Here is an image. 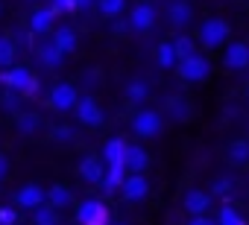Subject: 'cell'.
I'll list each match as a JSON object with an SVG mask.
<instances>
[{
    "label": "cell",
    "mask_w": 249,
    "mask_h": 225,
    "mask_svg": "<svg viewBox=\"0 0 249 225\" xmlns=\"http://www.w3.org/2000/svg\"><path fill=\"white\" fill-rule=\"evenodd\" d=\"M0 82H3V88L21 91V94H27V96H33V94L38 91V79H36L27 67H18V64L0 70Z\"/></svg>",
    "instance_id": "6da1fadb"
},
{
    "label": "cell",
    "mask_w": 249,
    "mask_h": 225,
    "mask_svg": "<svg viewBox=\"0 0 249 225\" xmlns=\"http://www.w3.org/2000/svg\"><path fill=\"white\" fill-rule=\"evenodd\" d=\"M229 35H231V27H229V21H223V18H208V21H202V27H199V44H202L205 50L223 47V44L229 41Z\"/></svg>",
    "instance_id": "7a4b0ae2"
},
{
    "label": "cell",
    "mask_w": 249,
    "mask_h": 225,
    "mask_svg": "<svg viewBox=\"0 0 249 225\" xmlns=\"http://www.w3.org/2000/svg\"><path fill=\"white\" fill-rule=\"evenodd\" d=\"M161 129H164V117L159 114L156 108H141L138 114L132 117V132H135L138 138H144V141L159 138Z\"/></svg>",
    "instance_id": "3957f363"
},
{
    "label": "cell",
    "mask_w": 249,
    "mask_h": 225,
    "mask_svg": "<svg viewBox=\"0 0 249 225\" xmlns=\"http://www.w3.org/2000/svg\"><path fill=\"white\" fill-rule=\"evenodd\" d=\"M176 70H179V76H182L185 82H202V79H208V73H211V62H208L202 53H194V56H188V59H179Z\"/></svg>",
    "instance_id": "277c9868"
},
{
    "label": "cell",
    "mask_w": 249,
    "mask_h": 225,
    "mask_svg": "<svg viewBox=\"0 0 249 225\" xmlns=\"http://www.w3.org/2000/svg\"><path fill=\"white\" fill-rule=\"evenodd\" d=\"M76 222L79 225H106L108 222V210L100 199H85L76 205Z\"/></svg>",
    "instance_id": "5b68a950"
},
{
    "label": "cell",
    "mask_w": 249,
    "mask_h": 225,
    "mask_svg": "<svg viewBox=\"0 0 249 225\" xmlns=\"http://www.w3.org/2000/svg\"><path fill=\"white\" fill-rule=\"evenodd\" d=\"M73 111H76V120L82 123V126H100L103 123V108H100V102L94 99V96H79L76 99V105H73Z\"/></svg>",
    "instance_id": "8992f818"
},
{
    "label": "cell",
    "mask_w": 249,
    "mask_h": 225,
    "mask_svg": "<svg viewBox=\"0 0 249 225\" xmlns=\"http://www.w3.org/2000/svg\"><path fill=\"white\" fill-rule=\"evenodd\" d=\"M120 193H123V199H126V202H141V199H147V193H150L147 176H144V173H129L126 178H123V184H120Z\"/></svg>",
    "instance_id": "52a82bcc"
},
{
    "label": "cell",
    "mask_w": 249,
    "mask_h": 225,
    "mask_svg": "<svg viewBox=\"0 0 249 225\" xmlns=\"http://www.w3.org/2000/svg\"><path fill=\"white\" fill-rule=\"evenodd\" d=\"M76 99H79V94H76V88H73L71 82H59V85H53V91H50V105H53L56 111H73Z\"/></svg>",
    "instance_id": "ba28073f"
},
{
    "label": "cell",
    "mask_w": 249,
    "mask_h": 225,
    "mask_svg": "<svg viewBox=\"0 0 249 225\" xmlns=\"http://www.w3.org/2000/svg\"><path fill=\"white\" fill-rule=\"evenodd\" d=\"M223 64H226L229 70H246V67H249V44H243V41L226 44Z\"/></svg>",
    "instance_id": "9c48e42d"
},
{
    "label": "cell",
    "mask_w": 249,
    "mask_h": 225,
    "mask_svg": "<svg viewBox=\"0 0 249 225\" xmlns=\"http://www.w3.org/2000/svg\"><path fill=\"white\" fill-rule=\"evenodd\" d=\"M126 149H129V144L123 138H111V141H106L100 158H103L106 167H123V161H126ZM123 170H126V167H123Z\"/></svg>",
    "instance_id": "30bf717a"
},
{
    "label": "cell",
    "mask_w": 249,
    "mask_h": 225,
    "mask_svg": "<svg viewBox=\"0 0 249 225\" xmlns=\"http://www.w3.org/2000/svg\"><path fill=\"white\" fill-rule=\"evenodd\" d=\"M15 202H18L21 208H27V210H36V208H41V205L47 202V190H44L41 184H24V187L15 193Z\"/></svg>",
    "instance_id": "8fae6325"
},
{
    "label": "cell",
    "mask_w": 249,
    "mask_h": 225,
    "mask_svg": "<svg viewBox=\"0 0 249 225\" xmlns=\"http://www.w3.org/2000/svg\"><path fill=\"white\" fill-rule=\"evenodd\" d=\"M156 24V9L150 6V3H138L132 12H129V27L135 30V32H144V30H150Z\"/></svg>",
    "instance_id": "7c38bea8"
},
{
    "label": "cell",
    "mask_w": 249,
    "mask_h": 225,
    "mask_svg": "<svg viewBox=\"0 0 249 225\" xmlns=\"http://www.w3.org/2000/svg\"><path fill=\"white\" fill-rule=\"evenodd\" d=\"M56 18H59V12H56L53 6H41V9H36V12H33V18H30V30H33V32H38V35H44V32H50V30H53Z\"/></svg>",
    "instance_id": "4fadbf2b"
},
{
    "label": "cell",
    "mask_w": 249,
    "mask_h": 225,
    "mask_svg": "<svg viewBox=\"0 0 249 225\" xmlns=\"http://www.w3.org/2000/svg\"><path fill=\"white\" fill-rule=\"evenodd\" d=\"M50 41H53V47H56L62 56H68V53H73V50L79 47V35H76L73 27H59Z\"/></svg>",
    "instance_id": "5bb4252c"
},
{
    "label": "cell",
    "mask_w": 249,
    "mask_h": 225,
    "mask_svg": "<svg viewBox=\"0 0 249 225\" xmlns=\"http://www.w3.org/2000/svg\"><path fill=\"white\" fill-rule=\"evenodd\" d=\"M79 176H82L85 181H91V184H100L103 176H106V164H103V158H97V155H85V158L79 161Z\"/></svg>",
    "instance_id": "9a60e30c"
},
{
    "label": "cell",
    "mask_w": 249,
    "mask_h": 225,
    "mask_svg": "<svg viewBox=\"0 0 249 225\" xmlns=\"http://www.w3.org/2000/svg\"><path fill=\"white\" fill-rule=\"evenodd\" d=\"M191 18H194V9H191L188 0H173V3L167 6V21H170L176 30L188 27V24H191Z\"/></svg>",
    "instance_id": "2e32d148"
},
{
    "label": "cell",
    "mask_w": 249,
    "mask_h": 225,
    "mask_svg": "<svg viewBox=\"0 0 249 225\" xmlns=\"http://www.w3.org/2000/svg\"><path fill=\"white\" fill-rule=\"evenodd\" d=\"M208 208H211V196L205 190H188L185 193V210L191 216H205Z\"/></svg>",
    "instance_id": "e0dca14e"
},
{
    "label": "cell",
    "mask_w": 249,
    "mask_h": 225,
    "mask_svg": "<svg viewBox=\"0 0 249 225\" xmlns=\"http://www.w3.org/2000/svg\"><path fill=\"white\" fill-rule=\"evenodd\" d=\"M123 167H126V173H144V170L150 167V155L144 152V146H129Z\"/></svg>",
    "instance_id": "ac0fdd59"
},
{
    "label": "cell",
    "mask_w": 249,
    "mask_h": 225,
    "mask_svg": "<svg viewBox=\"0 0 249 225\" xmlns=\"http://www.w3.org/2000/svg\"><path fill=\"white\" fill-rule=\"evenodd\" d=\"M47 205H50L53 210L71 208V205H73V193H71V187H65V184H53V187L47 190Z\"/></svg>",
    "instance_id": "d6986e66"
},
{
    "label": "cell",
    "mask_w": 249,
    "mask_h": 225,
    "mask_svg": "<svg viewBox=\"0 0 249 225\" xmlns=\"http://www.w3.org/2000/svg\"><path fill=\"white\" fill-rule=\"evenodd\" d=\"M164 105H167V114H170L173 120H179V123L191 117V105H188L182 96H167V99H164Z\"/></svg>",
    "instance_id": "ffe728a7"
},
{
    "label": "cell",
    "mask_w": 249,
    "mask_h": 225,
    "mask_svg": "<svg viewBox=\"0 0 249 225\" xmlns=\"http://www.w3.org/2000/svg\"><path fill=\"white\" fill-rule=\"evenodd\" d=\"M156 56H159V67H164V70H173V67L179 64V56H176V50H173V41H161Z\"/></svg>",
    "instance_id": "44dd1931"
},
{
    "label": "cell",
    "mask_w": 249,
    "mask_h": 225,
    "mask_svg": "<svg viewBox=\"0 0 249 225\" xmlns=\"http://www.w3.org/2000/svg\"><path fill=\"white\" fill-rule=\"evenodd\" d=\"M150 96V85L144 79H129L126 82V99L129 102H144Z\"/></svg>",
    "instance_id": "7402d4cb"
},
{
    "label": "cell",
    "mask_w": 249,
    "mask_h": 225,
    "mask_svg": "<svg viewBox=\"0 0 249 225\" xmlns=\"http://www.w3.org/2000/svg\"><path fill=\"white\" fill-rule=\"evenodd\" d=\"M123 178H126V170L123 167H106V176H103V190H120Z\"/></svg>",
    "instance_id": "603a6c76"
},
{
    "label": "cell",
    "mask_w": 249,
    "mask_h": 225,
    "mask_svg": "<svg viewBox=\"0 0 249 225\" xmlns=\"http://www.w3.org/2000/svg\"><path fill=\"white\" fill-rule=\"evenodd\" d=\"M33 225H59V210H53L47 202L33 210Z\"/></svg>",
    "instance_id": "cb8c5ba5"
},
{
    "label": "cell",
    "mask_w": 249,
    "mask_h": 225,
    "mask_svg": "<svg viewBox=\"0 0 249 225\" xmlns=\"http://www.w3.org/2000/svg\"><path fill=\"white\" fill-rule=\"evenodd\" d=\"M41 126V117L36 114V111H24V114H18V132L21 135H36Z\"/></svg>",
    "instance_id": "d4e9b609"
},
{
    "label": "cell",
    "mask_w": 249,
    "mask_h": 225,
    "mask_svg": "<svg viewBox=\"0 0 249 225\" xmlns=\"http://www.w3.org/2000/svg\"><path fill=\"white\" fill-rule=\"evenodd\" d=\"M97 9L103 18H117L120 12H126V0H97Z\"/></svg>",
    "instance_id": "484cf974"
},
{
    "label": "cell",
    "mask_w": 249,
    "mask_h": 225,
    "mask_svg": "<svg viewBox=\"0 0 249 225\" xmlns=\"http://www.w3.org/2000/svg\"><path fill=\"white\" fill-rule=\"evenodd\" d=\"M38 59H41V64H47V67H59V64H62V53L53 47V41H47V44L38 47Z\"/></svg>",
    "instance_id": "4316f807"
},
{
    "label": "cell",
    "mask_w": 249,
    "mask_h": 225,
    "mask_svg": "<svg viewBox=\"0 0 249 225\" xmlns=\"http://www.w3.org/2000/svg\"><path fill=\"white\" fill-rule=\"evenodd\" d=\"M229 161L231 164H246L249 161V141H234V144H229Z\"/></svg>",
    "instance_id": "83f0119b"
},
{
    "label": "cell",
    "mask_w": 249,
    "mask_h": 225,
    "mask_svg": "<svg viewBox=\"0 0 249 225\" xmlns=\"http://www.w3.org/2000/svg\"><path fill=\"white\" fill-rule=\"evenodd\" d=\"M15 62V41L9 35H0V67H12Z\"/></svg>",
    "instance_id": "f1b7e54d"
},
{
    "label": "cell",
    "mask_w": 249,
    "mask_h": 225,
    "mask_svg": "<svg viewBox=\"0 0 249 225\" xmlns=\"http://www.w3.org/2000/svg\"><path fill=\"white\" fill-rule=\"evenodd\" d=\"M217 225H246V219L231 208V205H226V208H220V213H217V219H214Z\"/></svg>",
    "instance_id": "f546056e"
},
{
    "label": "cell",
    "mask_w": 249,
    "mask_h": 225,
    "mask_svg": "<svg viewBox=\"0 0 249 225\" xmlns=\"http://www.w3.org/2000/svg\"><path fill=\"white\" fill-rule=\"evenodd\" d=\"M173 50H176V56H179V59H188V56H194V53H196V41H194L191 35H179V38L173 41Z\"/></svg>",
    "instance_id": "4dcf8cb0"
},
{
    "label": "cell",
    "mask_w": 249,
    "mask_h": 225,
    "mask_svg": "<svg viewBox=\"0 0 249 225\" xmlns=\"http://www.w3.org/2000/svg\"><path fill=\"white\" fill-rule=\"evenodd\" d=\"M53 141H59V144H68V141H76V132H73V126H56L53 129Z\"/></svg>",
    "instance_id": "1f68e13d"
},
{
    "label": "cell",
    "mask_w": 249,
    "mask_h": 225,
    "mask_svg": "<svg viewBox=\"0 0 249 225\" xmlns=\"http://www.w3.org/2000/svg\"><path fill=\"white\" fill-rule=\"evenodd\" d=\"M15 222H18V216L12 208H0V225H15Z\"/></svg>",
    "instance_id": "d6a6232c"
},
{
    "label": "cell",
    "mask_w": 249,
    "mask_h": 225,
    "mask_svg": "<svg viewBox=\"0 0 249 225\" xmlns=\"http://www.w3.org/2000/svg\"><path fill=\"white\" fill-rule=\"evenodd\" d=\"M50 6H53L56 12H73V9H76L73 0H50Z\"/></svg>",
    "instance_id": "836d02e7"
},
{
    "label": "cell",
    "mask_w": 249,
    "mask_h": 225,
    "mask_svg": "<svg viewBox=\"0 0 249 225\" xmlns=\"http://www.w3.org/2000/svg\"><path fill=\"white\" fill-rule=\"evenodd\" d=\"M3 108H6V111H18V96H15V94H6V96H3Z\"/></svg>",
    "instance_id": "e575fe53"
},
{
    "label": "cell",
    "mask_w": 249,
    "mask_h": 225,
    "mask_svg": "<svg viewBox=\"0 0 249 225\" xmlns=\"http://www.w3.org/2000/svg\"><path fill=\"white\" fill-rule=\"evenodd\" d=\"M9 176V158L6 155H0V181H3Z\"/></svg>",
    "instance_id": "d590c367"
},
{
    "label": "cell",
    "mask_w": 249,
    "mask_h": 225,
    "mask_svg": "<svg viewBox=\"0 0 249 225\" xmlns=\"http://www.w3.org/2000/svg\"><path fill=\"white\" fill-rule=\"evenodd\" d=\"M188 225H217L214 219H208V216H191V222Z\"/></svg>",
    "instance_id": "8d00e7d4"
},
{
    "label": "cell",
    "mask_w": 249,
    "mask_h": 225,
    "mask_svg": "<svg viewBox=\"0 0 249 225\" xmlns=\"http://www.w3.org/2000/svg\"><path fill=\"white\" fill-rule=\"evenodd\" d=\"M229 187H231V184H229V178H220V181L214 184V193H229Z\"/></svg>",
    "instance_id": "74e56055"
},
{
    "label": "cell",
    "mask_w": 249,
    "mask_h": 225,
    "mask_svg": "<svg viewBox=\"0 0 249 225\" xmlns=\"http://www.w3.org/2000/svg\"><path fill=\"white\" fill-rule=\"evenodd\" d=\"M94 3H97V0H73L76 9H88V6H94Z\"/></svg>",
    "instance_id": "f35d334b"
},
{
    "label": "cell",
    "mask_w": 249,
    "mask_h": 225,
    "mask_svg": "<svg viewBox=\"0 0 249 225\" xmlns=\"http://www.w3.org/2000/svg\"><path fill=\"white\" fill-rule=\"evenodd\" d=\"M0 12H3V3H0Z\"/></svg>",
    "instance_id": "ab89813d"
},
{
    "label": "cell",
    "mask_w": 249,
    "mask_h": 225,
    "mask_svg": "<svg viewBox=\"0 0 249 225\" xmlns=\"http://www.w3.org/2000/svg\"><path fill=\"white\" fill-rule=\"evenodd\" d=\"M117 225H120V222H117Z\"/></svg>",
    "instance_id": "60d3db41"
}]
</instances>
